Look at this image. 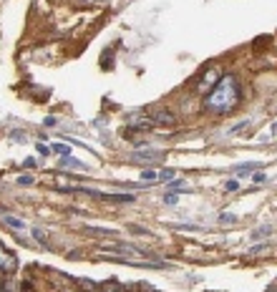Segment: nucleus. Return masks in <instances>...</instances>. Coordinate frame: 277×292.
Segmentation results:
<instances>
[{
  "mask_svg": "<svg viewBox=\"0 0 277 292\" xmlns=\"http://www.w3.org/2000/svg\"><path fill=\"white\" fill-rule=\"evenodd\" d=\"M23 292H33V290H31V285H23Z\"/></svg>",
  "mask_w": 277,
  "mask_h": 292,
  "instance_id": "nucleus-23",
  "label": "nucleus"
},
{
  "mask_svg": "<svg viewBox=\"0 0 277 292\" xmlns=\"http://www.w3.org/2000/svg\"><path fill=\"white\" fill-rule=\"evenodd\" d=\"M262 164H244V166H240L237 169V174H240V177H244V174H252L255 169H259Z\"/></svg>",
  "mask_w": 277,
  "mask_h": 292,
  "instance_id": "nucleus-11",
  "label": "nucleus"
},
{
  "mask_svg": "<svg viewBox=\"0 0 277 292\" xmlns=\"http://www.w3.org/2000/svg\"><path fill=\"white\" fill-rule=\"evenodd\" d=\"M5 224H10L13 229H23V227H25L18 217H10V214H5Z\"/></svg>",
  "mask_w": 277,
  "mask_h": 292,
  "instance_id": "nucleus-10",
  "label": "nucleus"
},
{
  "mask_svg": "<svg viewBox=\"0 0 277 292\" xmlns=\"http://www.w3.org/2000/svg\"><path fill=\"white\" fill-rule=\"evenodd\" d=\"M0 292H8V290H0Z\"/></svg>",
  "mask_w": 277,
  "mask_h": 292,
  "instance_id": "nucleus-25",
  "label": "nucleus"
},
{
  "mask_svg": "<svg viewBox=\"0 0 277 292\" xmlns=\"http://www.w3.org/2000/svg\"><path fill=\"white\" fill-rule=\"evenodd\" d=\"M164 204H169V207H174V204H177V197H174V194H166V197H164Z\"/></svg>",
  "mask_w": 277,
  "mask_h": 292,
  "instance_id": "nucleus-22",
  "label": "nucleus"
},
{
  "mask_svg": "<svg viewBox=\"0 0 277 292\" xmlns=\"http://www.w3.org/2000/svg\"><path fill=\"white\" fill-rule=\"evenodd\" d=\"M36 149H38V154H43V156L51 154V146H46V144H36Z\"/></svg>",
  "mask_w": 277,
  "mask_h": 292,
  "instance_id": "nucleus-19",
  "label": "nucleus"
},
{
  "mask_svg": "<svg viewBox=\"0 0 277 292\" xmlns=\"http://www.w3.org/2000/svg\"><path fill=\"white\" fill-rule=\"evenodd\" d=\"M169 189H171V192H189V186H186L184 182H171Z\"/></svg>",
  "mask_w": 277,
  "mask_h": 292,
  "instance_id": "nucleus-13",
  "label": "nucleus"
},
{
  "mask_svg": "<svg viewBox=\"0 0 277 292\" xmlns=\"http://www.w3.org/2000/svg\"><path fill=\"white\" fill-rule=\"evenodd\" d=\"M33 237H36L40 244H46V239H48V235H46V232H43L40 227H33Z\"/></svg>",
  "mask_w": 277,
  "mask_h": 292,
  "instance_id": "nucleus-12",
  "label": "nucleus"
},
{
  "mask_svg": "<svg viewBox=\"0 0 277 292\" xmlns=\"http://www.w3.org/2000/svg\"><path fill=\"white\" fill-rule=\"evenodd\" d=\"M151 121H154V126H177V116L166 109H159L151 113Z\"/></svg>",
  "mask_w": 277,
  "mask_h": 292,
  "instance_id": "nucleus-5",
  "label": "nucleus"
},
{
  "mask_svg": "<svg viewBox=\"0 0 277 292\" xmlns=\"http://www.w3.org/2000/svg\"><path fill=\"white\" fill-rule=\"evenodd\" d=\"M166 154L164 151H134L131 154V162H141V164H159V162H164Z\"/></svg>",
  "mask_w": 277,
  "mask_h": 292,
  "instance_id": "nucleus-3",
  "label": "nucleus"
},
{
  "mask_svg": "<svg viewBox=\"0 0 277 292\" xmlns=\"http://www.w3.org/2000/svg\"><path fill=\"white\" fill-rule=\"evenodd\" d=\"M222 76H220V68H209L207 73H204V76L199 78V86H197V91H202V93H207V91H212L214 86H217V81H220Z\"/></svg>",
  "mask_w": 277,
  "mask_h": 292,
  "instance_id": "nucleus-2",
  "label": "nucleus"
},
{
  "mask_svg": "<svg viewBox=\"0 0 277 292\" xmlns=\"http://www.w3.org/2000/svg\"><path fill=\"white\" fill-rule=\"evenodd\" d=\"M262 235H272V227H262V229H257L252 237H262Z\"/></svg>",
  "mask_w": 277,
  "mask_h": 292,
  "instance_id": "nucleus-21",
  "label": "nucleus"
},
{
  "mask_svg": "<svg viewBox=\"0 0 277 292\" xmlns=\"http://www.w3.org/2000/svg\"><path fill=\"white\" fill-rule=\"evenodd\" d=\"M16 267H18L16 255H13V252H5L3 247H0V270H3V272H13Z\"/></svg>",
  "mask_w": 277,
  "mask_h": 292,
  "instance_id": "nucleus-6",
  "label": "nucleus"
},
{
  "mask_svg": "<svg viewBox=\"0 0 277 292\" xmlns=\"http://www.w3.org/2000/svg\"><path fill=\"white\" fill-rule=\"evenodd\" d=\"M61 166H63V169H83V164L76 162V159H71V156H63V159H61Z\"/></svg>",
  "mask_w": 277,
  "mask_h": 292,
  "instance_id": "nucleus-7",
  "label": "nucleus"
},
{
  "mask_svg": "<svg viewBox=\"0 0 277 292\" xmlns=\"http://www.w3.org/2000/svg\"><path fill=\"white\" fill-rule=\"evenodd\" d=\"M31 184H33L31 174H23V177H18V186H31Z\"/></svg>",
  "mask_w": 277,
  "mask_h": 292,
  "instance_id": "nucleus-16",
  "label": "nucleus"
},
{
  "mask_svg": "<svg viewBox=\"0 0 277 292\" xmlns=\"http://www.w3.org/2000/svg\"><path fill=\"white\" fill-rule=\"evenodd\" d=\"M98 292H126V290H124V287H119V285H113V282H111V285H104V287H98Z\"/></svg>",
  "mask_w": 277,
  "mask_h": 292,
  "instance_id": "nucleus-15",
  "label": "nucleus"
},
{
  "mask_svg": "<svg viewBox=\"0 0 277 292\" xmlns=\"http://www.w3.org/2000/svg\"><path fill=\"white\" fill-rule=\"evenodd\" d=\"M244 126H250V121H240V124H237L235 128L229 131V134H240V131H244Z\"/></svg>",
  "mask_w": 277,
  "mask_h": 292,
  "instance_id": "nucleus-20",
  "label": "nucleus"
},
{
  "mask_svg": "<svg viewBox=\"0 0 277 292\" xmlns=\"http://www.w3.org/2000/svg\"><path fill=\"white\" fill-rule=\"evenodd\" d=\"M267 292H275V285H270V287H267Z\"/></svg>",
  "mask_w": 277,
  "mask_h": 292,
  "instance_id": "nucleus-24",
  "label": "nucleus"
},
{
  "mask_svg": "<svg viewBox=\"0 0 277 292\" xmlns=\"http://www.w3.org/2000/svg\"><path fill=\"white\" fill-rule=\"evenodd\" d=\"M235 219H237L235 214H227V212H222V214H220V222H227V224H232Z\"/></svg>",
  "mask_w": 277,
  "mask_h": 292,
  "instance_id": "nucleus-18",
  "label": "nucleus"
},
{
  "mask_svg": "<svg viewBox=\"0 0 277 292\" xmlns=\"http://www.w3.org/2000/svg\"><path fill=\"white\" fill-rule=\"evenodd\" d=\"M237 189H240V182L237 179H229V182H224V192H237Z\"/></svg>",
  "mask_w": 277,
  "mask_h": 292,
  "instance_id": "nucleus-14",
  "label": "nucleus"
},
{
  "mask_svg": "<svg viewBox=\"0 0 277 292\" xmlns=\"http://www.w3.org/2000/svg\"><path fill=\"white\" fill-rule=\"evenodd\" d=\"M51 151L61 154V156H71V146H68V144H53V146H51Z\"/></svg>",
  "mask_w": 277,
  "mask_h": 292,
  "instance_id": "nucleus-8",
  "label": "nucleus"
},
{
  "mask_svg": "<svg viewBox=\"0 0 277 292\" xmlns=\"http://www.w3.org/2000/svg\"><path fill=\"white\" fill-rule=\"evenodd\" d=\"M126 124H129L131 128H141V131L154 128L151 116H147V113H129V116H126Z\"/></svg>",
  "mask_w": 277,
  "mask_h": 292,
  "instance_id": "nucleus-4",
  "label": "nucleus"
},
{
  "mask_svg": "<svg viewBox=\"0 0 277 292\" xmlns=\"http://www.w3.org/2000/svg\"><path fill=\"white\" fill-rule=\"evenodd\" d=\"M159 179H164V182L174 179V171H171V169H164V171H159Z\"/></svg>",
  "mask_w": 277,
  "mask_h": 292,
  "instance_id": "nucleus-17",
  "label": "nucleus"
},
{
  "mask_svg": "<svg viewBox=\"0 0 277 292\" xmlns=\"http://www.w3.org/2000/svg\"><path fill=\"white\" fill-rule=\"evenodd\" d=\"M159 179V171H154V169H144L141 171V182H156Z\"/></svg>",
  "mask_w": 277,
  "mask_h": 292,
  "instance_id": "nucleus-9",
  "label": "nucleus"
},
{
  "mask_svg": "<svg viewBox=\"0 0 277 292\" xmlns=\"http://www.w3.org/2000/svg\"><path fill=\"white\" fill-rule=\"evenodd\" d=\"M242 101V89L240 81L235 76H222L217 81V86L209 91V96L204 98V109L212 113H232Z\"/></svg>",
  "mask_w": 277,
  "mask_h": 292,
  "instance_id": "nucleus-1",
  "label": "nucleus"
}]
</instances>
